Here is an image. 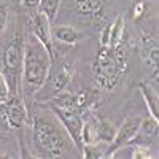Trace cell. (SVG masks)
Listing matches in <instances>:
<instances>
[{"label":"cell","instance_id":"16","mask_svg":"<svg viewBox=\"0 0 159 159\" xmlns=\"http://www.w3.org/2000/svg\"><path fill=\"white\" fill-rule=\"evenodd\" d=\"M124 37V19L118 16L113 22H110V43L108 46H116L119 42H123Z\"/></svg>","mask_w":159,"mask_h":159},{"label":"cell","instance_id":"22","mask_svg":"<svg viewBox=\"0 0 159 159\" xmlns=\"http://www.w3.org/2000/svg\"><path fill=\"white\" fill-rule=\"evenodd\" d=\"M145 8H147V3H145V2H140V3H137L134 8H132V18H134V19H139V18H142V16L145 15V11H147Z\"/></svg>","mask_w":159,"mask_h":159},{"label":"cell","instance_id":"1","mask_svg":"<svg viewBox=\"0 0 159 159\" xmlns=\"http://www.w3.org/2000/svg\"><path fill=\"white\" fill-rule=\"evenodd\" d=\"M32 137L34 147L42 157H62L67 151L76 150L73 142L67 135L65 129L59 123L54 113L40 111L34 116L32 121Z\"/></svg>","mask_w":159,"mask_h":159},{"label":"cell","instance_id":"2","mask_svg":"<svg viewBox=\"0 0 159 159\" xmlns=\"http://www.w3.org/2000/svg\"><path fill=\"white\" fill-rule=\"evenodd\" d=\"M52 57L34 35L24 40V64H22V83L21 92L34 96L43 89L51 75Z\"/></svg>","mask_w":159,"mask_h":159},{"label":"cell","instance_id":"20","mask_svg":"<svg viewBox=\"0 0 159 159\" xmlns=\"http://www.w3.org/2000/svg\"><path fill=\"white\" fill-rule=\"evenodd\" d=\"M8 99H10V89H8L5 76L0 72V103H5Z\"/></svg>","mask_w":159,"mask_h":159},{"label":"cell","instance_id":"21","mask_svg":"<svg viewBox=\"0 0 159 159\" xmlns=\"http://www.w3.org/2000/svg\"><path fill=\"white\" fill-rule=\"evenodd\" d=\"M108 43H110V24H107L103 27V30L100 34V38H99L100 46H108Z\"/></svg>","mask_w":159,"mask_h":159},{"label":"cell","instance_id":"18","mask_svg":"<svg viewBox=\"0 0 159 159\" xmlns=\"http://www.w3.org/2000/svg\"><path fill=\"white\" fill-rule=\"evenodd\" d=\"M130 151V157H134V159H147V157H154L156 154H151L150 151V147H142V145L137 143V147H132L129 148Z\"/></svg>","mask_w":159,"mask_h":159},{"label":"cell","instance_id":"19","mask_svg":"<svg viewBox=\"0 0 159 159\" xmlns=\"http://www.w3.org/2000/svg\"><path fill=\"white\" fill-rule=\"evenodd\" d=\"M8 10H10L8 5H5V3L0 5V37H2V34L5 32L7 24H8V13H10Z\"/></svg>","mask_w":159,"mask_h":159},{"label":"cell","instance_id":"12","mask_svg":"<svg viewBox=\"0 0 159 159\" xmlns=\"http://www.w3.org/2000/svg\"><path fill=\"white\" fill-rule=\"evenodd\" d=\"M139 88H140V92H142V96H143L145 103H147V108H148L150 115L154 119H159V100H157L156 91L150 84H147V83H140Z\"/></svg>","mask_w":159,"mask_h":159},{"label":"cell","instance_id":"6","mask_svg":"<svg viewBox=\"0 0 159 159\" xmlns=\"http://www.w3.org/2000/svg\"><path fill=\"white\" fill-rule=\"evenodd\" d=\"M140 126V118H127L124 119V123L116 129V134L113 137V140L110 142L108 150L105 151V157H111L116 151H119L121 148L127 147L132 143V140L135 139L137 130Z\"/></svg>","mask_w":159,"mask_h":159},{"label":"cell","instance_id":"23","mask_svg":"<svg viewBox=\"0 0 159 159\" xmlns=\"http://www.w3.org/2000/svg\"><path fill=\"white\" fill-rule=\"evenodd\" d=\"M8 121H7V115H5V108L3 103H0V130H8Z\"/></svg>","mask_w":159,"mask_h":159},{"label":"cell","instance_id":"5","mask_svg":"<svg viewBox=\"0 0 159 159\" xmlns=\"http://www.w3.org/2000/svg\"><path fill=\"white\" fill-rule=\"evenodd\" d=\"M51 111L54 113V116L59 119V123L65 129L67 135L73 142L76 151L81 156V148H83V140H81V132H83V124L84 119L81 116V111L78 110H69V108H59L54 105H49Z\"/></svg>","mask_w":159,"mask_h":159},{"label":"cell","instance_id":"15","mask_svg":"<svg viewBox=\"0 0 159 159\" xmlns=\"http://www.w3.org/2000/svg\"><path fill=\"white\" fill-rule=\"evenodd\" d=\"M59 8H61V0H40V5L37 10L40 13H43L49 22H52L57 16Z\"/></svg>","mask_w":159,"mask_h":159},{"label":"cell","instance_id":"3","mask_svg":"<svg viewBox=\"0 0 159 159\" xmlns=\"http://www.w3.org/2000/svg\"><path fill=\"white\" fill-rule=\"evenodd\" d=\"M127 65L119 62L111 46H100L92 61V75L99 89L115 91L121 84Z\"/></svg>","mask_w":159,"mask_h":159},{"label":"cell","instance_id":"4","mask_svg":"<svg viewBox=\"0 0 159 159\" xmlns=\"http://www.w3.org/2000/svg\"><path fill=\"white\" fill-rule=\"evenodd\" d=\"M22 64H24V40L16 35L10 40L2 54V75L7 80L10 96H21L22 83Z\"/></svg>","mask_w":159,"mask_h":159},{"label":"cell","instance_id":"14","mask_svg":"<svg viewBox=\"0 0 159 159\" xmlns=\"http://www.w3.org/2000/svg\"><path fill=\"white\" fill-rule=\"evenodd\" d=\"M137 137H142V139H153L156 140L157 137V119H154L153 116H148L145 119H140V126H139V130H137ZM134 139V140H135ZM132 140V142H134Z\"/></svg>","mask_w":159,"mask_h":159},{"label":"cell","instance_id":"10","mask_svg":"<svg viewBox=\"0 0 159 159\" xmlns=\"http://www.w3.org/2000/svg\"><path fill=\"white\" fill-rule=\"evenodd\" d=\"M73 75H75V67L70 64H64L62 67L57 70V73H54L51 80V89L52 92H61V91H65L67 86L72 83L73 80Z\"/></svg>","mask_w":159,"mask_h":159},{"label":"cell","instance_id":"7","mask_svg":"<svg viewBox=\"0 0 159 159\" xmlns=\"http://www.w3.org/2000/svg\"><path fill=\"white\" fill-rule=\"evenodd\" d=\"M32 35L43 45V48L49 52V56L54 61V45H52V34H51V22L43 13L37 11L30 18Z\"/></svg>","mask_w":159,"mask_h":159},{"label":"cell","instance_id":"13","mask_svg":"<svg viewBox=\"0 0 159 159\" xmlns=\"http://www.w3.org/2000/svg\"><path fill=\"white\" fill-rule=\"evenodd\" d=\"M116 134V127L107 121V119H97L96 121V137H97V142H102V143H110L113 140Z\"/></svg>","mask_w":159,"mask_h":159},{"label":"cell","instance_id":"11","mask_svg":"<svg viewBox=\"0 0 159 159\" xmlns=\"http://www.w3.org/2000/svg\"><path fill=\"white\" fill-rule=\"evenodd\" d=\"M51 34H52V40H57L59 43L69 45V46L76 45L81 40V34L72 25H56L54 29H51Z\"/></svg>","mask_w":159,"mask_h":159},{"label":"cell","instance_id":"17","mask_svg":"<svg viewBox=\"0 0 159 159\" xmlns=\"http://www.w3.org/2000/svg\"><path fill=\"white\" fill-rule=\"evenodd\" d=\"M81 156L86 159H100V157H105V150L100 145V142L88 143V145H83Z\"/></svg>","mask_w":159,"mask_h":159},{"label":"cell","instance_id":"9","mask_svg":"<svg viewBox=\"0 0 159 159\" xmlns=\"http://www.w3.org/2000/svg\"><path fill=\"white\" fill-rule=\"evenodd\" d=\"M108 2L110 0H73V8L80 16L96 22L105 18Z\"/></svg>","mask_w":159,"mask_h":159},{"label":"cell","instance_id":"24","mask_svg":"<svg viewBox=\"0 0 159 159\" xmlns=\"http://www.w3.org/2000/svg\"><path fill=\"white\" fill-rule=\"evenodd\" d=\"M22 5L27 10H37L40 5V0H22Z\"/></svg>","mask_w":159,"mask_h":159},{"label":"cell","instance_id":"8","mask_svg":"<svg viewBox=\"0 0 159 159\" xmlns=\"http://www.w3.org/2000/svg\"><path fill=\"white\" fill-rule=\"evenodd\" d=\"M3 108L10 129H22L25 126L29 111L21 96H10V99L3 103Z\"/></svg>","mask_w":159,"mask_h":159}]
</instances>
